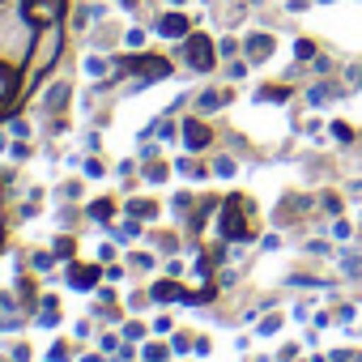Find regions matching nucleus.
<instances>
[{"instance_id":"1","label":"nucleus","mask_w":362,"mask_h":362,"mask_svg":"<svg viewBox=\"0 0 362 362\" xmlns=\"http://www.w3.org/2000/svg\"><path fill=\"white\" fill-rule=\"evenodd\" d=\"M162 35H184V22H179V18H166V22H162Z\"/></svg>"}]
</instances>
